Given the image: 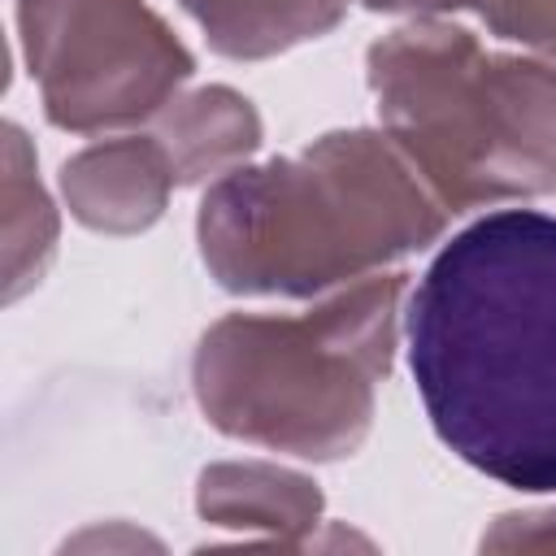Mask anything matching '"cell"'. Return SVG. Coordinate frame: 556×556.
<instances>
[{"mask_svg": "<svg viewBox=\"0 0 556 556\" xmlns=\"http://www.w3.org/2000/svg\"><path fill=\"white\" fill-rule=\"evenodd\" d=\"M382 130L447 213L556 187V70L486 52L452 22L400 26L369 48Z\"/></svg>", "mask_w": 556, "mask_h": 556, "instance_id": "cell-4", "label": "cell"}, {"mask_svg": "<svg viewBox=\"0 0 556 556\" xmlns=\"http://www.w3.org/2000/svg\"><path fill=\"white\" fill-rule=\"evenodd\" d=\"M408 365L434 434L478 473L556 491V217L486 213L421 274Z\"/></svg>", "mask_w": 556, "mask_h": 556, "instance_id": "cell-1", "label": "cell"}, {"mask_svg": "<svg viewBox=\"0 0 556 556\" xmlns=\"http://www.w3.org/2000/svg\"><path fill=\"white\" fill-rule=\"evenodd\" d=\"M200 517L230 530H269L278 543H300L321 517L317 482L278 465H213L200 473Z\"/></svg>", "mask_w": 556, "mask_h": 556, "instance_id": "cell-7", "label": "cell"}, {"mask_svg": "<svg viewBox=\"0 0 556 556\" xmlns=\"http://www.w3.org/2000/svg\"><path fill=\"white\" fill-rule=\"evenodd\" d=\"M443 222L391 135L334 130L300 156L222 174L200 204V252L226 291L313 295L426 248Z\"/></svg>", "mask_w": 556, "mask_h": 556, "instance_id": "cell-2", "label": "cell"}, {"mask_svg": "<svg viewBox=\"0 0 556 556\" xmlns=\"http://www.w3.org/2000/svg\"><path fill=\"white\" fill-rule=\"evenodd\" d=\"M404 278H356L300 317L230 313L208 326L191 361L204 417L304 460L352 456L374 421V382L391 369Z\"/></svg>", "mask_w": 556, "mask_h": 556, "instance_id": "cell-3", "label": "cell"}, {"mask_svg": "<svg viewBox=\"0 0 556 556\" xmlns=\"http://www.w3.org/2000/svg\"><path fill=\"white\" fill-rule=\"evenodd\" d=\"M482 17L495 35L556 56V0H491Z\"/></svg>", "mask_w": 556, "mask_h": 556, "instance_id": "cell-11", "label": "cell"}, {"mask_svg": "<svg viewBox=\"0 0 556 556\" xmlns=\"http://www.w3.org/2000/svg\"><path fill=\"white\" fill-rule=\"evenodd\" d=\"M361 4H369V9H430V13H439V9H486L491 0H361Z\"/></svg>", "mask_w": 556, "mask_h": 556, "instance_id": "cell-12", "label": "cell"}, {"mask_svg": "<svg viewBox=\"0 0 556 556\" xmlns=\"http://www.w3.org/2000/svg\"><path fill=\"white\" fill-rule=\"evenodd\" d=\"M43 113L61 130L152 117L191 78V52L143 0H17Z\"/></svg>", "mask_w": 556, "mask_h": 556, "instance_id": "cell-5", "label": "cell"}, {"mask_svg": "<svg viewBox=\"0 0 556 556\" xmlns=\"http://www.w3.org/2000/svg\"><path fill=\"white\" fill-rule=\"evenodd\" d=\"M56 243V213L35 178L26 139L17 126H4V295L17 300L39 282Z\"/></svg>", "mask_w": 556, "mask_h": 556, "instance_id": "cell-10", "label": "cell"}, {"mask_svg": "<svg viewBox=\"0 0 556 556\" xmlns=\"http://www.w3.org/2000/svg\"><path fill=\"white\" fill-rule=\"evenodd\" d=\"M222 56L256 61L339 26L348 0H182Z\"/></svg>", "mask_w": 556, "mask_h": 556, "instance_id": "cell-9", "label": "cell"}, {"mask_svg": "<svg viewBox=\"0 0 556 556\" xmlns=\"http://www.w3.org/2000/svg\"><path fill=\"white\" fill-rule=\"evenodd\" d=\"M174 161L165 143L152 135H126L96 148H83L61 169V191L70 200V213L109 235L143 230L161 217L169 187H174Z\"/></svg>", "mask_w": 556, "mask_h": 556, "instance_id": "cell-6", "label": "cell"}, {"mask_svg": "<svg viewBox=\"0 0 556 556\" xmlns=\"http://www.w3.org/2000/svg\"><path fill=\"white\" fill-rule=\"evenodd\" d=\"M156 139L174 161L178 182H204L213 174H230L261 143V117L252 100L230 87H200L165 109Z\"/></svg>", "mask_w": 556, "mask_h": 556, "instance_id": "cell-8", "label": "cell"}]
</instances>
